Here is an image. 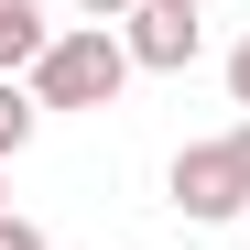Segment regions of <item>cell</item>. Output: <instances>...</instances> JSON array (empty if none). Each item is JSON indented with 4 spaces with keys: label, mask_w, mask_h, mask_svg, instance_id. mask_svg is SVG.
Returning a JSON list of instances; mask_svg holds the SVG:
<instances>
[{
    "label": "cell",
    "mask_w": 250,
    "mask_h": 250,
    "mask_svg": "<svg viewBox=\"0 0 250 250\" xmlns=\"http://www.w3.org/2000/svg\"><path fill=\"white\" fill-rule=\"evenodd\" d=\"M33 131H44V98H33L22 76H0V163H11V152H22Z\"/></svg>",
    "instance_id": "5"
},
{
    "label": "cell",
    "mask_w": 250,
    "mask_h": 250,
    "mask_svg": "<svg viewBox=\"0 0 250 250\" xmlns=\"http://www.w3.org/2000/svg\"><path fill=\"white\" fill-rule=\"evenodd\" d=\"M131 76H142V65H131V44H120V22H65L22 87L44 98V109H109Z\"/></svg>",
    "instance_id": "1"
},
{
    "label": "cell",
    "mask_w": 250,
    "mask_h": 250,
    "mask_svg": "<svg viewBox=\"0 0 250 250\" xmlns=\"http://www.w3.org/2000/svg\"><path fill=\"white\" fill-rule=\"evenodd\" d=\"M163 196H174V218L229 229L239 207H250V174H239V152H229V142H185L174 163H163Z\"/></svg>",
    "instance_id": "2"
},
{
    "label": "cell",
    "mask_w": 250,
    "mask_h": 250,
    "mask_svg": "<svg viewBox=\"0 0 250 250\" xmlns=\"http://www.w3.org/2000/svg\"><path fill=\"white\" fill-rule=\"evenodd\" d=\"M229 152H239V174H250V120H239V131H229Z\"/></svg>",
    "instance_id": "9"
},
{
    "label": "cell",
    "mask_w": 250,
    "mask_h": 250,
    "mask_svg": "<svg viewBox=\"0 0 250 250\" xmlns=\"http://www.w3.org/2000/svg\"><path fill=\"white\" fill-rule=\"evenodd\" d=\"M120 44H131V65H142V76H185V65L207 55V22L185 11V0H142V11L120 22Z\"/></svg>",
    "instance_id": "3"
},
{
    "label": "cell",
    "mask_w": 250,
    "mask_h": 250,
    "mask_svg": "<svg viewBox=\"0 0 250 250\" xmlns=\"http://www.w3.org/2000/svg\"><path fill=\"white\" fill-rule=\"evenodd\" d=\"M55 44V22H44V0H0V76H33Z\"/></svg>",
    "instance_id": "4"
},
{
    "label": "cell",
    "mask_w": 250,
    "mask_h": 250,
    "mask_svg": "<svg viewBox=\"0 0 250 250\" xmlns=\"http://www.w3.org/2000/svg\"><path fill=\"white\" fill-rule=\"evenodd\" d=\"M185 11H207V0H185Z\"/></svg>",
    "instance_id": "11"
},
{
    "label": "cell",
    "mask_w": 250,
    "mask_h": 250,
    "mask_svg": "<svg viewBox=\"0 0 250 250\" xmlns=\"http://www.w3.org/2000/svg\"><path fill=\"white\" fill-rule=\"evenodd\" d=\"M0 229H11V163H0Z\"/></svg>",
    "instance_id": "10"
},
{
    "label": "cell",
    "mask_w": 250,
    "mask_h": 250,
    "mask_svg": "<svg viewBox=\"0 0 250 250\" xmlns=\"http://www.w3.org/2000/svg\"><path fill=\"white\" fill-rule=\"evenodd\" d=\"M76 11H87V22H131L142 0H76Z\"/></svg>",
    "instance_id": "7"
},
{
    "label": "cell",
    "mask_w": 250,
    "mask_h": 250,
    "mask_svg": "<svg viewBox=\"0 0 250 250\" xmlns=\"http://www.w3.org/2000/svg\"><path fill=\"white\" fill-rule=\"evenodd\" d=\"M229 98H239V120H250V33L229 44Z\"/></svg>",
    "instance_id": "6"
},
{
    "label": "cell",
    "mask_w": 250,
    "mask_h": 250,
    "mask_svg": "<svg viewBox=\"0 0 250 250\" xmlns=\"http://www.w3.org/2000/svg\"><path fill=\"white\" fill-rule=\"evenodd\" d=\"M0 250H44V229H33V218H11V229H0Z\"/></svg>",
    "instance_id": "8"
}]
</instances>
